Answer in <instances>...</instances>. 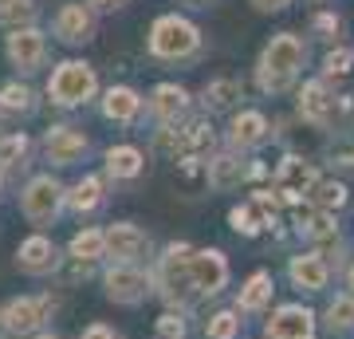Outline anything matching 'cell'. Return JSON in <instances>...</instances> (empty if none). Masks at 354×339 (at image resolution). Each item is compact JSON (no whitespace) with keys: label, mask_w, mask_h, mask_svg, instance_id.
<instances>
[{"label":"cell","mask_w":354,"mask_h":339,"mask_svg":"<svg viewBox=\"0 0 354 339\" xmlns=\"http://www.w3.org/2000/svg\"><path fill=\"white\" fill-rule=\"evenodd\" d=\"M304 40L291 36V32H283V36H276L272 44L264 48V55H260V87L264 91H283L295 79V71L304 67Z\"/></svg>","instance_id":"1"},{"label":"cell","mask_w":354,"mask_h":339,"mask_svg":"<svg viewBox=\"0 0 354 339\" xmlns=\"http://www.w3.org/2000/svg\"><path fill=\"white\" fill-rule=\"evenodd\" d=\"M95 91H99L95 67L83 63V60L59 63L48 79V95H51V103H59V107H79V103H87Z\"/></svg>","instance_id":"2"},{"label":"cell","mask_w":354,"mask_h":339,"mask_svg":"<svg viewBox=\"0 0 354 339\" xmlns=\"http://www.w3.org/2000/svg\"><path fill=\"white\" fill-rule=\"evenodd\" d=\"M197 48H201V32L181 16H162L150 28V51L158 60H189L197 55Z\"/></svg>","instance_id":"3"},{"label":"cell","mask_w":354,"mask_h":339,"mask_svg":"<svg viewBox=\"0 0 354 339\" xmlns=\"http://www.w3.org/2000/svg\"><path fill=\"white\" fill-rule=\"evenodd\" d=\"M189 245H169L162 257V268H158V288H162V296L169 304H189L197 300V288H193L189 280Z\"/></svg>","instance_id":"4"},{"label":"cell","mask_w":354,"mask_h":339,"mask_svg":"<svg viewBox=\"0 0 354 339\" xmlns=\"http://www.w3.org/2000/svg\"><path fill=\"white\" fill-rule=\"evenodd\" d=\"M64 201H67L64 186H59L51 174H39V177H32V182H28L20 205H24V217H28V221L48 225V221H55V214H59V205H64Z\"/></svg>","instance_id":"5"},{"label":"cell","mask_w":354,"mask_h":339,"mask_svg":"<svg viewBox=\"0 0 354 339\" xmlns=\"http://www.w3.org/2000/svg\"><path fill=\"white\" fill-rule=\"evenodd\" d=\"M162 150H169L177 158V162H197L201 154H209V146H213V126L209 123H189L181 126V130H169V134H162Z\"/></svg>","instance_id":"6"},{"label":"cell","mask_w":354,"mask_h":339,"mask_svg":"<svg viewBox=\"0 0 354 339\" xmlns=\"http://www.w3.org/2000/svg\"><path fill=\"white\" fill-rule=\"evenodd\" d=\"M189 280H193V288H197V296H213V292L225 288V280H228V264L225 257L216 249H201V252H189Z\"/></svg>","instance_id":"7"},{"label":"cell","mask_w":354,"mask_h":339,"mask_svg":"<svg viewBox=\"0 0 354 339\" xmlns=\"http://www.w3.org/2000/svg\"><path fill=\"white\" fill-rule=\"evenodd\" d=\"M44 154L55 166H75L87 154V134L75 130V126H51L44 134Z\"/></svg>","instance_id":"8"},{"label":"cell","mask_w":354,"mask_h":339,"mask_svg":"<svg viewBox=\"0 0 354 339\" xmlns=\"http://www.w3.org/2000/svg\"><path fill=\"white\" fill-rule=\"evenodd\" d=\"M48 308H51V296H20V300H12L0 312L4 331H16V336L36 331V327L44 324V315H48Z\"/></svg>","instance_id":"9"},{"label":"cell","mask_w":354,"mask_h":339,"mask_svg":"<svg viewBox=\"0 0 354 339\" xmlns=\"http://www.w3.org/2000/svg\"><path fill=\"white\" fill-rule=\"evenodd\" d=\"M55 36L64 40V44H87L95 36V8L91 4H64L59 12H55Z\"/></svg>","instance_id":"10"},{"label":"cell","mask_w":354,"mask_h":339,"mask_svg":"<svg viewBox=\"0 0 354 339\" xmlns=\"http://www.w3.org/2000/svg\"><path fill=\"white\" fill-rule=\"evenodd\" d=\"M319 177H315V166L304 162V158H283L279 162V174H276V193L279 198H288V201H299L304 193H311V186H315Z\"/></svg>","instance_id":"11"},{"label":"cell","mask_w":354,"mask_h":339,"mask_svg":"<svg viewBox=\"0 0 354 339\" xmlns=\"http://www.w3.org/2000/svg\"><path fill=\"white\" fill-rule=\"evenodd\" d=\"M44 55H48V40H44L39 28H20V32L8 36V60H12V67L36 71L39 63H44Z\"/></svg>","instance_id":"12"},{"label":"cell","mask_w":354,"mask_h":339,"mask_svg":"<svg viewBox=\"0 0 354 339\" xmlns=\"http://www.w3.org/2000/svg\"><path fill=\"white\" fill-rule=\"evenodd\" d=\"M342 111V103L330 95L323 83H307L304 95H299V114H304L307 123H315V126H330L335 119H339Z\"/></svg>","instance_id":"13"},{"label":"cell","mask_w":354,"mask_h":339,"mask_svg":"<svg viewBox=\"0 0 354 339\" xmlns=\"http://www.w3.org/2000/svg\"><path fill=\"white\" fill-rule=\"evenodd\" d=\"M268 336L272 339H311L315 336V315L307 308H279L272 320H268Z\"/></svg>","instance_id":"14"},{"label":"cell","mask_w":354,"mask_h":339,"mask_svg":"<svg viewBox=\"0 0 354 339\" xmlns=\"http://www.w3.org/2000/svg\"><path fill=\"white\" fill-rule=\"evenodd\" d=\"M150 288V280L142 277L138 268H130V264H114L111 272H106V296L118 304H138Z\"/></svg>","instance_id":"15"},{"label":"cell","mask_w":354,"mask_h":339,"mask_svg":"<svg viewBox=\"0 0 354 339\" xmlns=\"http://www.w3.org/2000/svg\"><path fill=\"white\" fill-rule=\"evenodd\" d=\"M16 264L24 268V272H32V277H44V272H51L55 264H59V252H55V245H51L48 237H28L20 249H16Z\"/></svg>","instance_id":"16"},{"label":"cell","mask_w":354,"mask_h":339,"mask_svg":"<svg viewBox=\"0 0 354 339\" xmlns=\"http://www.w3.org/2000/svg\"><path fill=\"white\" fill-rule=\"evenodd\" d=\"M106 249H111L118 261H138L142 252L150 249V237L134 225H111L106 229Z\"/></svg>","instance_id":"17"},{"label":"cell","mask_w":354,"mask_h":339,"mask_svg":"<svg viewBox=\"0 0 354 339\" xmlns=\"http://www.w3.org/2000/svg\"><path fill=\"white\" fill-rule=\"evenodd\" d=\"M185 107H189V95L177 87V83H162L150 99V111L158 114L162 123H177V119L185 114Z\"/></svg>","instance_id":"18"},{"label":"cell","mask_w":354,"mask_h":339,"mask_svg":"<svg viewBox=\"0 0 354 339\" xmlns=\"http://www.w3.org/2000/svg\"><path fill=\"white\" fill-rule=\"evenodd\" d=\"M232 146H260L268 139V119L260 111H244L232 119V130H228Z\"/></svg>","instance_id":"19"},{"label":"cell","mask_w":354,"mask_h":339,"mask_svg":"<svg viewBox=\"0 0 354 339\" xmlns=\"http://www.w3.org/2000/svg\"><path fill=\"white\" fill-rule=\"evenodd\" d=\"M138 111H142L138 91H130V87H111L106 95H102V114H106V119H114V123H130V119H134Z\"/></svg>","instance_id":"20"},{"label":"cell","mask_w":354,"mask_h":339,"mask_svg":"<svg viewBox=\"0 0 354 339\" xmlns=\"http://www.w3.org/2000/svg\"><path fill=\"white\" fill-rule=\"evenodd\" d=\"M244 177H248V166H244V158H236V154H221V158L209 162V186H216V189L241 186Z\"/></svg>","instance_id":"21"},{"label":"cell","mask_w":354,"mask_h":339,"mask_svg":"<svg viewBox=\"0 0 354 339\" xmlns=\"http://www.w3.org/2000/svg\"><path fill=\"white\" fill-rule=\"evenodd\" d=\"M291 280H295L299 288L319 292L327 284V264H323V257H295V261H291Z\"/></svg>","instance_id":"22"},{"label":"cell","mask_w":354,"mask_h":339,"mask_svg":"<svg viewBox=\"0 0 354 339\" xmlns=\"http://www.w3.org/2000/svg\"><path fill=\"white\" fill-rule=\"evenodd\" d=\"M36 0H8V4H0V28H8V32H20V28H36Z\"/></svg>","instance_id":"23"},{"label":"cell","mask_w":354,"mask_h":339,"mask_svg":"<svg viewBox=\"0 0 354 339\" xmlns=\"http://www.w3.org/2000/svg\"><path fill=\"white\" fill-rule=\"evenodd\" d=\"M201 99L209 111H228L236 99H244V87H241V79H213Z\"/></svg>","instance_id":"24"},{"label":"cell","mask_w":354,"mask_h":339,"mask_svg":"<svg viewBox=\"0 0 354 339\" xmlns=\"http://www.w3.org/2000/svg\"><path fill=\"white\" fill-rule=\"evenodd\" d=\"M142 166H146V158H142L134 146H111V150H106V170H111L114 177H138Z\"/></svg>","instance_id":"25"},{"label":"cell","mask_w":354,"mask_h":339,"mask_svg":"<svg viewBox=\"0 0 354 339\" xmlns=\"http://www.w3.org/2000/svg\"><path fill=\"white\" fill-rule=\"evenodd\" d=\"M67 205L79 209V214L99 209V205H102V177H83V182H75L71 193H67Z\"/></svg>","instance_id":"26"},{"label":"cell","mask_w":354,"mask_h":339,"mask_svg":"<svg viewBox=\"0 0 354 339\" xmlns=\"http://www.w3.org/2000/svg\"><path fill=\"white\" fill-rule=\"evenodd\" d=\"M102 252H106V233H99V229H83V233L71 237V257H75L79 264L83 261H99Z\"/></svg>","instance_id":"27"},{"label":"cell","mask_w":354,"mask_h":339,"mask_svg":"<svg viewBox=\"0 0 354 339\" xmlns=\"http://www.w3.org/2000/svg\"><path fill=\"white\" fill-rule=\"evenodd\" d=\"M311 201H315V209L330 214V209L346 205V186H342V182H315V186H311Z\"/></svg>","instance_id":"28"},{"label":"cell","mask_w":354,"mask_h":339,"mask_svg":"<svg viewBox=\"0 0 354 339\" xmlns=\"http://www.w3.org/2000/svg\"><path fill=\"white\" fill-rule=\"evenodd\" d=\"M268 300H272V277H268V272H256V277L244 284V292H241V308L256 312V308H264Z\"/></svg>","instance_id":"29"},{"label":"cell","mask_w":354,"mask_h":339,"mask_svg":"<svg viewBox=\"0 0 354 339\" xmlns=\"http://www.w3.org/2000/svg\"><path fill=\"white\" fill-rule=\"evenodd\" d=\"M32 87H24V83H4L0 87V111H8V114H24L32 111Z\"/></svg>","instance_id":"30"},{"label":"cell","mask_w":354,"mask_h":339,"mask_svg":"<svg viewBox=\"0 0 354 339\" xmlns=\"http://www.w3.org/2000/svg\"><path fill=\"white\" fill-rule=\"evenodd\" d=\"M28 134H8V139H0V170H8V166H20L28 154Z\"/></svg>","instance_id":"31"},{"label":"cell","mask_w":354,"mask_h":339,"mask_svg":"<svg viewBox=\"0 0 354 339\" xmlns=\"http://www.w3.org/2000/svg\"><path fill=\"white\" fill-rule=\"evenodd\" d=\"M228 221H232V229H236V233H256L260 225H268L256 205H236V209L228 214Z\"/></svg>","instance_id":"32"},{"label":"cell","mask_w":354,"mask_h":339,"mask_svg":"<svg viewBox=\"0 0 354 339\" xmlns=\"http://www.w3.org/2000/svg\"><path fill=\"white\" fill-rule=\"evenodd\" d=\"M236 331H241L236 312H221L209 320V339H236Z\"/></svg>","instance_id":"33"},{"label":"cell","mask_w":354,"mask_h":339,"mask_svg":"<svg viewBox=\"0 0 354 339\" xmlns=\"http://www.w3.org/2000/svg\"><path fill=\"white\" fill-rule=\"evenodd\" d=\"M327 324L339 327V331H342V327H354V300H351V296H342V300L330 304V308H327Z\"/></svg>","instance_id":"34"},{"label":"cell","mask_w":354,"mask_h":339,"mask_svg":"<svg viewBox=\"0 0 354 339\" xmlns=\"http://www.w3.org/2000/svg\"><path fill=\"white\" fill-rule=\"evenodd\" d=\"M351 63H354V55L346 48L330 51V55H327V76H346V71H351Z\"/></svg>","instance_id":"35"},{"label":"cell","mask_w":354,"mask_h":339,"mask_svg":"<svg viewBox=\"0 0 354 339\" xmlns=\"http://www.w3.org/2000/svg\"><path fill=\"white\" fill-rule=\"evenodd\" d=\"M158 336H165V339H181L185 336V320H181V315H162V320H158Z\"/></svg>","instance_id":"36"},{"label":"cell","mask_w":354,"mask_h":339,"mask_svg":"<svg viewBox=\"0 0 354 339\" xmlns=\"http://www.w3.org/2000/svg\"><path fill=\"white\" fill-rule=\"evenodd\" d=\"M79 339H118V336H114L111 327H102V324H91V327H87V331H83Z\"/></svg>","instance_id":"37"},{"label":"cell","mask_w":354,"mask_h":339,"mask_svg":"<svg viewBox=\"0 0 354 339\" xmlns=\"http://www.w3.org/2000/svg\"><path fill=\"white\" fill-rule=\"evenodd\" d=\"M252 4L260 8V12H279V8H283L288 0H252Z\"/></svg>","instance_id":"38"},{"label":"cell","mask_w":354,"mask_h":339,"mask_svg":"<svg viewBox=\"0 0 354 339\" xmlns=\"http://www.w3.org/2000/svg\"><path fill=\"white\" fill-rule=\"evenodd\" d=\"M99 8H122V4H130V0H95Z\"/></svg>","instance_id":"39"},{"label":"cell","mask_w":354,"mask_h":339,"mask_svg":"<svg viewBox=\"0 0 354 339\" xmlns=\"http://www.w3.org/2000/svg\"><path fill=\"white\" fill-rule=\"evenodd\" d=\"M36 339H55V336H36Z\"/></svg>","instance_id":"40"},{"label":"cell","mask_w":354,"mask_h":339,"mask_svg":"<svg viewBox=\"0 0 354 339\" xmlns=\"http://www.w3.org/2000/svg\"><path fill=\"white\" fill-rule=\"evenodd\" d=\"M0 331H4V320H0Z\"/></svg>","instance_id":"41"},{"label":"cell","mask_w":354,"mask_h":339,"mask_svg":"<svg viewBox=\"0 0 354 339\" xmlns=\"http://www.w3.org/2000/svg\"><path fill=\"white\" fill-rule=\"evenodd\" d=\"M0 4H8V0H0Z\"/></svg>","instance_id":"42"},{"label":"cell","mask_w":354,"mask_h":339,"mask_svg":"<svg viewBox=\"0 0 354 339\" xmlns=\"http://www.w3.org/2000/svg\"><path fill=\"white\" fill-rule=\"evenodd\" d=\"M351 280H354V272H351Z\"/></svg>","instance_id":"43"}]
</instances>
